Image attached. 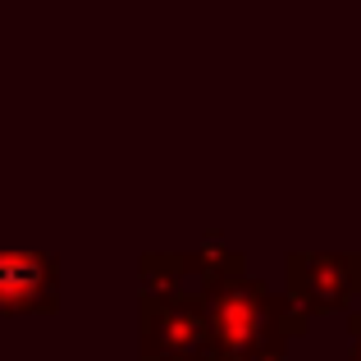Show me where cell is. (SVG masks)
I'll return each instance as SVG.
<instances>
[{"label": "cell", "instance_id": "cell-4", "mask_svg": "<svg viewBox=\"0 0 361 361\" xmlns=\"http://www.w3.org/2000/svg\"><path fill=\"white\" fill-rule=\"evenodd\" d=\"M60 261L51 252H0V316H55Z\"/></svg>", "mask_w": 361, "mask_h": 361}, {"label": "cell", "instance_id": "cell-9", "mask_svg": "<svg viewBox=\"0 0 361 361\" xmlns=\"http://www.w3.org/2000/svg\"><path fill=\"white\" fill-rule=\"evenodd\" d=\"M197 361H215V357H197Z\"/></svg>", "mask_w": 361, "mask_h": 361}, {"label": "cell", "instance_id": "cell-1", "mask_svg": "<svg viewBox=\"0 0 361 361\" xmlns=\"http://www.w3.org/2000/svg\"><path fill=\"white\" fill-rule=\"evenodd\" d=\"M202 307L211 320V338L220 357H243V353H265V348H283L288 353L293 338L311 334V316L288 298L274 293L256 274L238 279H215L202 283Z\"/></svg>", "mask_w": 361, "mask_h": 361}, {"label": "cell", "instance_id": "cell-2", "mask_svg": "<svg viewBox=\"0 0 361 361\" xmlns=\"http://www.w3.org/2000/svg\"><path fill=\"white\" fill-rule=\"evenodd\" d=\"M283 293L311 320L353 311V302L361 298V252H288Z\"/></svg>", "mask_w": 361, "mask_h": 361}, {"label": "cell", "instance_id": "cell-7", "mask_svg": "<svg viewBox=\"0 0 361 361\" xmlns=\"http://www.w3.org/2000/svg\"><path fill=\"white\" fill-rule=\"evenodd\" d=\"M215 361H288V353H283V348H265V353H243V357H220V353H215Z\"/></svg>", "mask_w": 361, "mask_h": 361}, {"label": "cell", "instance_id": "cell-3", "mask_svg": "<svg viewBox=\"0 0 361 361\" xmlns=\"http://www.w3.org/2000/svg\"><path fill=\"white\" fill-rule=\"evenodd\" d=\"M137 329H142L137 361L215 357V338H211V320H206L202 293H183V298H165V302H147L142 298Z\"/></svg>", "mask_w": 361, "mask_h": 361}, {"label": "cell", "instance_id": "cell-5", "mask_svg": "<svg viewBox=\"0 0 361 361\" xmlns=\"http://www.w3.org/2000/svg\"><path fill=\"white\" fill-rule=\"evenodd\" d=\"M137 283L147 302H165V298H183L188 293V270L178 252H142L137 261Z\"/></svg>", "mask_w": 361, "mask_h": 361}, {"label": "cell", "instance_id": "cell-8", "mask_svg": "<svg viewBox=\"0 0 361 361\" xmlns=\"http://www.w3.org/2000/svg\"><path fill=\"white\" fill-rule=\"evenodd\" d=\"M348 334H353V353H348V361H361V311H348Z\"/></svg>", "mask_w": 361, "mask_h": 361}, {"label": "cell", "instance_id": "cell-6", "mask_svg": "<svg viewBox=\"0 0 361 361\" xmlns=\"http://www.w3.org/2000/svg\"><path fill=\"white\" fill-rule=\"evenodd\" d=\"M183 256V270L197 274L202 283H215V279H238V274H247V256L233 252V247H224L220 238H202L197 247H188Z\"/></svg>", "mask_w": 361, "mask_h": 361}]
</instances>
